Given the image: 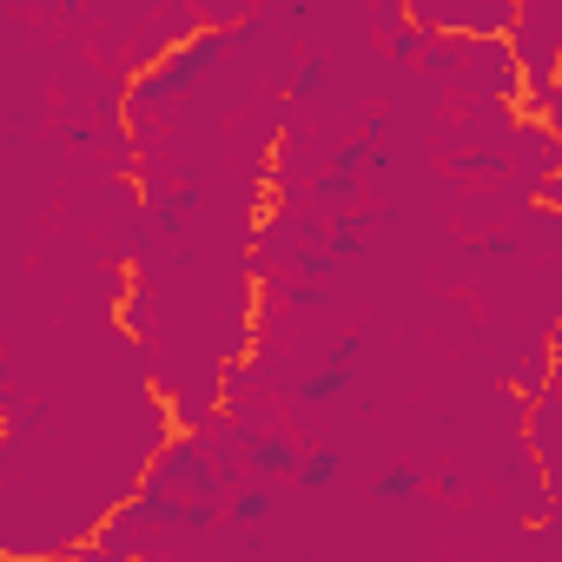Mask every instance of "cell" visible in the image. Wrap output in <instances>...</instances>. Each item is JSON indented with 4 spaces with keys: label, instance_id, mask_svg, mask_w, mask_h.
<instances>
[{
    "label": "cell",
    "instance_id": "cell-3",
    "mask_svg": "<svg viewBox=\"0 0 562 562\" xmlns=\"http://www.w3.org/2000/svg\"><path fill=\"white\" fill-rule=\"evenodd\" d=\"M285 463H292L285 443H258V470H285Z\"/></svg>",
    "mask_w": 562,
    "mask_h": 562
},
{
    "label": "cell",
    "instance_id": "cell-2",
    "mask_svg": "<svg viewBox=\"0 0 562 562\" xmlns=\"http://www.w3.org/2000/svg\"><path fill=\"white\" fill-rule=\"evenodd\" d=\"M345 384H351V371H345V364H331V371H318V378H305V384H299V397H312V404H318V397H338Z\"/></svg>",
    "mask_w": 562,
    "mask_h": 562
},
{
    "label": "cell",
    "instance_id": "cell-4",
    "mask_svg": "<svg viewBox=\"0 0 562 562\" xmlns=\"http://www.w3.org/2000/svg\"><path fill=\"white\" fill-rule=\"evenodd\" d=\"M411 490H417V476H411V470H391V476H384V496H411Z\"/></svg>",
    "mask_w": 562,
    "mask_h": 562
},
{
    "label": "cell",
    "instance_id": "cell-1",
    "mask_svg": "<svg viewBox=\"0 0 562 562\" xmlns=\"http://www.w3.org/2000/svg\"><path fill=\"white\" fill-rule=\"evenodd\" d=\"M212 54H218V41H199V47H179V54H172V60H166L159 74H153V93H159L166 80H179V74H199V67H205Z\"/></svg>",
    "mask_w": 562,
    "mask_h": 562
},
{
    "label": "cell",
    "instance_id": "cell-5",
    "mask_svg": "<svg viewBox=\"0 0 562 562\" xmlns=\"http://www.w3.org/2000/svg\"><path fill=\"white\" fill-rule=\"evenodd\" d=\"M331 476H338V463H331V457H318V463L305 470V483H312V490H318V483H331Z\"/></svg>",
    "mask_w": 562,
    "mask_h": 562
}]
</instances>
